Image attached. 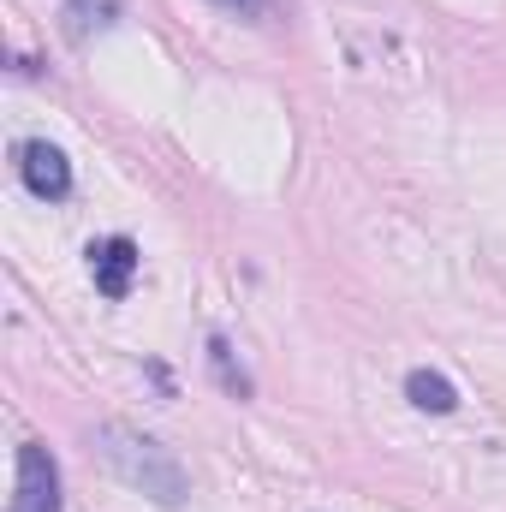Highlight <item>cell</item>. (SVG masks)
<instances>
[{
  "label": "cell",
  "mask_w": 506,
  "mask_h": 512,
  "mask_svg": "<svg viewBox=\"0 0 506 512\" xmlns=\"http://www.w3.org/2000/svg\"><path fill=\"white\" fill-rule=\"evenodd\" d=\"M96 453L108 459V471L131 483V489H143L149 501H161V507H179L185 495H191V477H185V465L161 447V441H149V435H137L126 423H102L96 429Z\"/></svg>",
  "instance_id": "obj_1"
},
{
  "label": "cell",
  "mask_w": 506,
  "mask_h": 512,
  "mask_svg": "<svg viewBox=\"0 0 506 512\" xmlns=\"http://www.w3.org/2000/svg\"><path fill=\"white\" fill-rule=\"evenodd\" d=\"M6 512H60V465L42 441L18 447V483H12Z\"/></svg>",
  "instance_id": "obj_2"
},
{
  "label": "cell",
  "mask_w": 506,
  "mask_h": 512,
  "mask_svg": "<svg viewBox=\"0 0 506 512\" xmlns=\"http://www.w3.org/2000/svg\"><path fill=\"white\" fill-rule=\"evenodd\" d=\"M18 173H24V185H30L36 197H48V203L72 197V161H66L54 143H24V149H18Z\"/></svg>",
  "instance_id": "obj_3"
},
{
  "label": "cell",
  "mask_w": 506,
  "mask_h": 512,
  "mask_svg": "<svg viewBox=\"0 0 506 512\" xmlns=\"http://www.w3.org/2000/svg\"><path fill=\"white\" fill-rule=\"evenodd\" d=\"M137 245L131 239H102V245H90V274H96V292L102 298H126L131 280H137Z\"/></svg>",
  "instance_id": "obj_4"
},
{
  "label": "cell",
  "mask_w": 506,
  "mask_h": 512,
  "mask_svg": "<svg viewBox=\"0 0 506 512\" xmlns=\"http://www.w3.org/2000/svg\"><path fill=\"white\" fill-rule=\"evenodd\" d=\"M120 18V0H66L60 6V30H66V42H90L96 30H108Z\"/></svg>",
  "instance_id": "obj_5"
},
{
  "label": "cell",
  "mask_w": 506,
  "mask_h": 512,
  "mask_svg": "<svg viewBox=\"0 0 506 512\" xmlns=\"http://www.w3.org/2000/svg\"><path fill=\"white\" fill-rule=\"evenodd\" d=\"M405 393H411V405H417V411H435V417H447V411L459 405L453 382H447V376H435V370H411V376H405Z\"/></svg>",
  "instance_id": "obj_6"
},
{
  "label": "cell",
  "mask_w": 506,
  "mask_h": 512,
  "mask_svg": "<svg viewBox=\"0 0 506 512\" xmlns=\"http://www.w3.org/2000/svg\"><path fill=\"white\" fill-rule=\"evenodd\" d=\"M215 6H227V12H256L262 0H215Z\"/></svg>",
  "instance_id": "obj_7"
}]
</instances>
